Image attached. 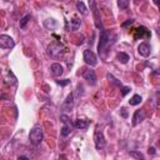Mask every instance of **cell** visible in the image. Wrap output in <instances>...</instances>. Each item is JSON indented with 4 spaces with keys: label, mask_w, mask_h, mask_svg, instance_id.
<instances>
[{
    "label": "cell",
    "mask_w": 160,
    "mask_h": 160,
    "mask_svg": "<svg viewBox=\"0 0 160 160\" xmlns=\"http://www.w3.org/2000/svg\"><path fill=\"white\" fill-rule=\"evenodd\" d=\"M29 140L34 146L40 145V142L42 141V130L39 126H35L34 129H31L30 134H29Z\"/></svg>",
    "instance_id": "1"
},
{
    "label": "cell",
    "mask_w": 160,
    "mask_h": 160,
    "mask_svg": "<svg viewBox=\"0 0 160 160\" xmlns=\"http://www.w3.org/2000/svg\"><path fill=\"white\" fill-rule=\"evenodd\" d=\"M64 45L61 42H56V41H52L49 46H48V54L51 56V58H58L62 50H64Z\"/></svg>",
    "instance_id": "2"
},
{
    "label": "cell",
    "mask_w": 160,
    "mask_h": 160,
    "mask_svg": "<svg viewBox=\"0 0 160 160\" xmlns=\"http://www.w3.org/2000/svg\"><path fill=\"white\" fill-rule=\"evenodd\" d=\"M94 142H95V148H96L98 150L104 149L105 145H106V141H105V138H104V135H102V131L99 130V129L95 130V134H94Z\"/></svg>",
    "instance_id": "3"
},
{
    "label": "cell",
    "mask_w": 160,
    "mask_h": 160,
    "mask_svg": "<svg viewBox=\"0 0 160 160\" xmlns=\"http://www.w3.org/2000/svg\"><path fill=\"white\" fill-rule=\"evenodd\" d=\"M89 4H90V10L92 11V15H94L95 26L100 29L101 28V19H100V12H99V9L96 6V2H95V0H89Z\"/></svg>",
    "instance_id": "4"
},
{
    "label": "cell",
    "mask_w": 160,
    "mask_h": 160,
    "mask_svg": "<svg viewBox=\"0 0 160 160\" xmlns=\"http://www.w3.org/2000/svg\"><path fill=\"white\" fill-rule=\"evenodd\" d=\"M82 56H84L85 62H86L89 66H95V65L98 64V58H96V55H95V54H94V52H92L90 49L84 50Z\"/></svg>",
    "instance_id": "5"
},
{
    "label": "cell",
    "mask_w": 160,
    "mask_h": 160,
    "mask_svg": "<svg viewBox=\"0 0 160 160\" xmlns=\"http://www.w3.org/2000/svg\"><path fill=\"white\" fill-rule=\"evenodd\" d=\"M82 78L90 84V85H95L96 84V75L95 71L92 69H82Z\"/></svg>",
    "instance_id": "6"
},
{
    "label": "cell",
    "mask_w": 160,
    "mask_h": 160,
    "mask_svg": "<svg viewBox=\"0 0 160 160\" xmlns=\"http://www.w3.org/2000/svg\"><path fill=\"white\" fill-rule=\"evenodd\" d=\"M15 46V41L9 35H0V48L1 49H11Z\"/></svg>",
    "instance_id": "7"
},
{
    "label": "cell",
    "mask_w": 160,
    "mask_h": 160,
    "mask_svg": "<svg viewBox=\"0 0 160 160\" xmlns=\"http://www.w3.org/2000/svg\"><path fill=\"white\" fill-rule=\"evenodd\" d=\"M109 39H110L109 32H108L106 30H102V31H101V35H100L99 44H98V51H99V54H101V52L104 51V48H105L106 44L109 42Z\"/></svg>",
    "instance_id": "8"
},
{
    "label": "cell",
    "mask_w": 160,
    "mask_h": 160,
    "mask_svg": "<svg viewBox=\"0 0 160 160\" xmlns=\"http://www.w3.org/2000/svg\"><path fill=\"white\" fill-rule=\"evenodd\" d=\"M151 36L150 31L145 28V26H139L136 30H135V34H134V38L135 39H149Z\"/></svg>",
    "instance_id": "9"
},
{
    "label": "cell",
    "mask_w": 160,
    "mask_h": 160,
    "mask_svg": "<svg viewBox=\"0 0 160 160\" xmlns=\"http://www.w3.org/2000/svg\"><path fill=\"white\" fill-rule=\"evenodd\" d=\"M138 52L141 55V56H144V58H148L149 55H150V52H151V46L149 45V42H141L139 46H138Z\"/></svg>",
    "instance_id": "10"
},
{
    "label": "cell",
    "mask_w": 160,
    "mask_h": 160,
    "mask_svg": "<svg viewBox=\"0 0 160 160\" xmlns=\"http://www.w3.org/2000/svg\"><path fill=\"white\" fill-rule=\"evenodd\" d=\"M72 108H74V95H72V94H69L68 98L65 99L64 104L61 105V109H62L64 111H70Z\"/></svg>",
    "instance_id": "11"
},
{
    "label": "cell",
    "mask_w": 160,
    "mask_h": 160,
    "mask_svg": "<svg viewBox=\"0 0 160 160\" xmlns=\"http://www.w3.org/2000/svg\"><path fill=\"white\" fill-rule=\"evenodd\" d=\"M145 119V114H144V111L142 110H136L135 112H134V116H132V121H131V124H132V126H136V125H139L142 120Z\"/></svg>",
    "instance_id": "12"
},
{
    "label": "cell",
    "mask_w": 160,
    "mask_h": 160,
    "mask_svg": "<svg viewBox=\"0 0 160 160\" xmlns=\"http://www.w3.org/2000/svg\"><path fill=\"white\" fill-rule=\"evenodd\" d=\"M89 124H90V121L89 120H86V119H76L75 121H74V128H76V129H80V130H85V129H88L89 128Z\"/></svg>",
    "instance_id": "13"
},
{
    "label": "cell",
    "mask_w": 160,
    "mask_h": 160,
    "mask_svg": "<svg viewBox=\"0 0 160 160\" xmlns=\"http://www.w3.org/2000/svg\"><path fill=\"white\" fill-rule=\"evenodd\" d=\"M50 70H51L52 76H60V75L64 72V69H62V66H61L59 62H54V64L50 66Z\"/></svg>",
    "instance_id": "14"
},
{
    "label": "cell",
    "mask_w": 160,
    "mask_h": 160,
    "mask_svg": "<svg viewBox=\"0 0 160 160\" xmlns=\"http://www.w3.org/2000/svg\"><path fill=\"white\" fill-rule=\"evenodd\" d=\"M76 9H78V11H79L81 15L88 16L89 11H88V8L85 6V4H84L82 1H78V2H76Z\"/></svg>",
    "instance_id": "15"
},
{
    "label": "cell",
    "mask_w": 160,
    "mask_h": 160,
    "mask_svg": "<svg viewBox=\"0 0 160 160\" xmlns=\"http://www.w3.org/2000/svg\"><path fill=\"white\" fill-rule=\"evenodd\" d=\"M72 128H74V126H71V125H66V124H64V126L61 128V131H60L61 136H68V135L71 132Z\"/></svg>",
    "instance_id": "16"
},
{
    "label": "cell",
    "mask_w": 160,
    "mask_h": 160,
    "mask_svg": "<svg viewBox=\"0 0 160 160\" xmlns=\"http://www.w3.org/2000/svg\"><path fill=\"white\" fill-rule=\"evenodd\" d=\"M79 26H80V19H78V18H74L72 20H70V30H78L79 29Z\"/></svg>",
    "instance_id": "17"
},
{
    "label": "cell",
    "mask_w": 160,
    "mask_h": 160,
    "mask_svg": "<svg viewBox=\"0 0 160 160\" xmlns=\"http://www.w3.org/2000/svg\"><path fill=\"white\" fill-rule=\"evenodd\" d=\"M141 102V96L140 95H138V94H135L130 100H129V104L131 105V106H135V105H139Z\"/></svg>",
    "instance_id": "18"
},
{
    "label": "cell",
    "mask_w": 160,
    "mask_h": 160,
    "mask_svg": "<svg viewBox=\"0 0 160 160\" xmlns=\"http://www.w3.org/2000/svg\"><path fill=\"white\" fill-rule=\"evenodd\" d=\"M118 60H119L120 62H122V64H126V62L129 61V55L125 54V52H119V54H118Z\"/></svg>",
    "instance_id": "19"
},
{
    "label": "cell",
    "mask_w": 160,
    "mask_h": 160,
    "mask_svg": "<svg viewBox=\"0 0 160 160\" xmlns=\"http://www.w3.org/2000/svg\"><path fill=\"white\" fill-rule=\"evenodd\" d=\"M118 5L121 10H126L129 8V0H118Z\"/></svg>",
    "instance_id": "20"
},
{
    "label": "cell",
    "mask_w": 160,
    "mask_h": 160,
    "mask_svg": "<svg viewBox=\"0 0 160 160\" xmlns=\"http://www.w3.org/2000/svg\"><path fill=\"white\" fill-rule=\"evenodd\" d=\"M30 20V15L28 14V15H25L24 18H21V20H20V28L21 29H24L25 26H26V24H28V21Z\"/></svg>",
    "instance_id": "21"
},
{
    "label": "cell",
    "mask_w": 160,
    "mask_h": 160,
    "mask_svg": "<svg viewBox=\"0 0 160 160\" xmlns=\"http://www.w3.org/2000/svg\"><path fill=\"white\" fill-rule=\"evenodd\" d=\"M129 155L131 156V158H135V159H144V155L141 154V152H139V151H130L129 152Z\"/></svg>",
    "instance_id": "22"
},
{
    "label": "cell",
    "mask_w": 160,
    "mask_h": 160,
    "mask_svg": "<svg viewBox=\"0 0 160 160\" xmlns=\"http://www.w3.org/2000/svg\"><path fill=\"white\" fill-rule=\"evenodd\" d=\"M132 22H134V19H128L125 22L121 24V28H128V26H130Z\"/></svg>",
    "instance_id": "23"
},
{
    "label": "cell",
    "mask_w": 160,
    "mask_h": 160,
    "mask_svg": "<svg viewBox=\"0 0 160 160\" xmlns=\"http://www.w3.org/2000/svg\"><path fill=\"white\" fill-rule=\"evenodd\" d=\"M56 82H58L59 85H61V86H65V85H68V84L70 82V80H69V79H65V80H56Z\"/></svg>",
    "instance_id": "24"
},
{
    "label": "cell",
    "mask_w": 160,
    "mask_h": 160,
    "mask_svg": "<svg viewBox=\"0 0 160 160\" xmlns=\"http://www.w3.org/2000/svg\"><path fill=\"white\" fill-rule=\"evenodd\" d=\"M129 91H130V88H129V86H122V89H121V95L125 96Z\"/></svg>",
    "instance_id": "25"
},
{
    "label": "cell",
    "mask_w": 160,
    "mask_h": 160,
    "mask_svg": "<svg viewBox=\"0 0 160 160\" xmlns=\"http://www.w3.org/2000/svg\"><path fill=\"white\" fill-rule=\"evenodd\" d=\"M108 79H111V81L114 82V84H116V85H119V86H121V84L119 82V81H116V79L112 76V75H108Z\"/></svg>",
    "instance_id": "26"
},
{
    "label": "cell",
    "mask_w": 160,
    "mask_h": 160,
    "mask_svg": "<svg viewBox=\"0 0 160 160\" xmlns=\"http://www.w3.org/2000/svg\"><path fill=\"white\" fill-rule=\"evenodd\" d=\"M120 111H121V115H122L124 118H128V112H126V109H125V108H121Z\"/></svg>",
    "instance_id": "27"
},
{
    "label": "cell",
    "mask_w": 160,
    "mask_h": 160,
    "mask_svg": "<svg viewBox=\"0 0 160 160\" xmlns=\"http://www.w3.org/2000/svg\"><path fill=\"white\" fill-rule=\"evenodd\" d=\"M148 152H149V154H151V155H154V154H155V148H152V146H151V148H149Z\"/></svg>",
    "instance_id": "28"
},
{
    "label": "cell",
    "mask_w": 160,
    "mask_h": 160,
    "mask_svg": "<svg viewBox=\"0 0 160 160\" xmlns=\"http://www.w3.org/2000/svg\"><path fill=\"white\" fill-rule=\"evenodd\" d=\"M20 159H28V156H19V160Z\"/></svg>",
    "instance_id": "29"
},
{
    "label": "cell",
    "mask_w": 160,
    "mask_h": 160,
    "mask_svg": "<svg viewBox=\"0 0 160 160\" xmlns=\"http://www.w3.org/2000/svg\"><path fill=\"white\" fill-rule=\"evenodd\" d=\"M154 2H155V4L158 5V4H159V0H154Z\"/></svg>",
    "instance_id": "30"
},
{
    "label": "cell",
    "mask_w": 160,
    "mask_h": 160,
    "mask_svg": "<svg viewBox=\"0 0 160 160\" xmlns=\"http://www.w3.org/2000/svg\"><path fill=\"white\" fill-rule=\"evenodd\" d=\"M4 1H9V0H4Z\"/></svg>",
    "instance_id": "31"
}]
</instances>
